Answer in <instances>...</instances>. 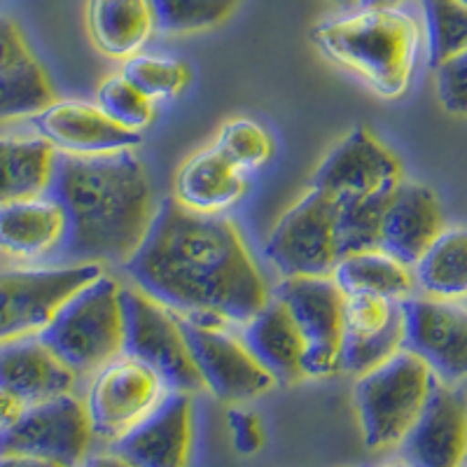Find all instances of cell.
<instances>
[{"label": "cell", "mask_w": 467, "mask_h": 467, "mask_svg": "<svg viewBox=\"0 0 467 467\" xmlns=\"http://www.w3.org/2000/svg\"><path fill=\"white\" fill-rule=\"evenodd\" d=\"M402 456L416 467H462L467 462V402L437 381L423 414L404 437Z\"/></svg>", "instance_id": "cell-17"}, {"label": "cell", "mask_w": 467, "mask_h": 467, "mask_svg": "<svg viewBox=\"0 0 467 467\" xmlns=\"http://www.w3.org/2000/svg\"><path fill=\"white\" fill-rule=\"evenodd\" d=\"M166 395L169 388L160 374L122 353L96 372L87 393L85 404L94 437L117 441L143 423Z\"/></svg>", "instance_id": "cell-11"}, {"label": "cell", "mask_w": 467, "mask_h": 467, "mask_svg": "<svg viewBox=\"0 0 467 467\" xmlns=\"http://www.w3.org/2000/svg\"><path fill=\"white\" fill-rule=\"evenodd\" d=\"M402 308L404 348L423 358L446 386L467 379V306L414 295Z\"/></svg>", "instance_id": "cell-14"}, {"label": "cell", "mask_w": 467, "mask_h": 467, "mask_svg": "<svg viewBox=\"0 0 467 467\" xmlns=\"http://www.w3.org/2000/svg\"><path fill=\"white\" fill-rule=\"evenodd\" d=\"M332 278L344 295H379V297L404 299L416 295L414 266L404 265L383 248L356 250L339 260Z\"/></svg>", "instance_id": "cell-27"}, {"label": "cell", "mask_w": 467, "mask_h": 467, "mask_svg": "<svg viewBox=\"0 0 467 467\" xmlns=\"http://www.w3.org/2000/svg\"><path fill=\"white\" fill-rule=\"evenodd\" d=\"M444 232V213L431 187L402 181L388 197L381 223V248L414 266Z\"/></svg>", "instance_id": "cell-20"}, {"label": "cell", "mask_w": 467, "mask_h": 467, "mask_svg": "<svg viewBox=\"0 0 467 467\" xmlns=\"http://www.w3.org/2000/svg\"><path fill=\"white\" fill-rule=\"evenodd\" d=\"M314 43L339 68L381 99L395 101L414 80L420 52L419 22L395 7H360L314 28Z\"/></svg>", "instance_id": "cell-3"}, {"label": "cell", "mask_w": 467, "mask_h": 467, "mask_svg": "<svg viewBox=\"0 0 467 467\" xmlns=\"http://www.w3.org/2000/svg\"><path fill=\"white\" fill-rule=\"evenodd\" d=\"M335 5L344 7V10H353V7H360L362 0H332Z\"/></svg>", "instance_id": "cell-40"}, {"label": "cell", "mask_w": 467, "mask_h": 467, "mask_svg": "<svg viewBox=\"0 0 467 467\" xmlns=\"http://www.w3.org/2000/svg\"><path fill=\"white\" fill-rule=\"evenodd\" d=\"M416 287L423 297L444 302L467 299V227L444 229L414 265Z\"/></svg>", "instance_id": "cell-28"}, {"label": "cell", "mask_w": 467, "mask_h": 467, "mask_svg": "<svg viewBox=\"0 0 467 467\" xmlns=\"http://www.w3.org/2000/svg\"><path fill=\"white\" fill-rule=\"evenodd\" d=\"M402 181L398 154L372 131L358 127L329 150L311 178V187L337 202H350L388 197Z\"/></svg>", "instance_id": "cell-13"}, {"label": "cell", "mask_w": 467, "mask_h": 467, "mask_svg": "<svg viewBox=\"0 0 467 467\" xmlns=\"http://www.w3.org/2000/svg\"><path fill=\"white\" fill-rule=\"evenodd\" d=\"M54 101L52 80L28 47L22 28L0 16V119L36 117Z\"/></svg>", "instance_id": "cell-21"}, {"label": "cell", "mask_w": 467, "mask_h": 467, "mask_svg": "<svg viewBox=\"0 0 467 467\" xmlns=\"http://www.w3.org/2000/svg\"><path fill=\"white\" fill-rule=\"evenodd\" d=\"M87 28L99 52L127 61L157 28L152 0H87Z\"/></svg>", "instance_id": "cell-25"}, {"label": "cell", "mask_w": 467, "mask_h": 467, "mask_svg": "<svg viewBox=\"0 0 467 467\" xmlns=\"http://www.w3.org/2000/svg\"><path fill=\"white\" fill-rule=\"evenodd\" d=\"M437 386L423 358L409 348L398 350L356 383V409L367 449L381 451L404 441Z\"/></svg>", "instance_id": "cell-5"}, {"label": "cell", "mask_w": 467, "mask_h": 467, "mask_svg": "<svg viewBox=\"0 0 467 467\" xmlns=\"http://www.w3.org/2000/svg\"><path fill=\"white\" fill-rule=\"evenodd\" d=\"M402 0H362L360 7H395L400 5Z\"/></svg>", "instance_id": "cell-39"}, {"label": "cell", "mask_w": 467, "mask_h": 467, "mask_svg": "<svg viewBox=\"0 0 467 467\" xmlns=\"http://www.w3.org/2000/svg\"><path fill=\"white\" fill-rule=\"evenodd\" d=\"M265 253L283 278L332 276L344 257L337 199L311 187L274 224Z\"/></svg>", "instance_id": "cell-6"}, {"label": "cell", "mask_w": 467, "mask_h": 467, "mask_svg": "<svg viewBox=\"0 0 467 467\" xmlns=\"http://www.w3.org/2000/svg\"><path fill=\"white\" fill-rule=\"evenodd\" d=\"M91 420L87 404L73 395L24 407L22 414L0 428V456L47 458L66 467H78L91 446Z\"/></svg>", "instance_id": "cell-9"}, {"label": "cell", "mask_w": 467, "mask_h": 467, "mask_svg": "<svg viewBox=\"0 0 467 467\" xmlns=\"http://www.w3.org/2000/svg\"><path fill=\"white\" fill-rule=\"evenodd\" d=\"M58 150L36 136H0V206L45 197L52 187Z\"/></svg>", "instance_id": "cell-26"}, {"label": "cell", "mask_w": 467, "mask_h": 467, "mask_svg": "<svg viewBox=\"0 0 467 467\" xmlns=\"http://www.w3.org/2000/svg\"><path fill=\"white\" fill-rule=\"evenodd\" d=\"M119 73L139 87L145 96H150L152 101L175 99L185 91V87L192 80L187 64H182L178 58L150 57V54H136V57L127 58Z\"/></svg>", "instance_id": "cell-31"}, {"label": "cell", "mask_w": 467, "mask_h": 467, "mask_svg": "<svg viewBox=\"0 0 467 467\" xmlns=\"http://www.w3.org/2000/svg\"><path fill=\"white\" fill-rule=\"evenodd\" d=\"M0 467H66V465L47 461V458L22 456V453H5V456H0Z\"/></svg>", "instance_id": "cell-37"}, {"label": "cell", "mask_w": 467, "mask_h": 467, "mask_svg": "<svg viewBox=\"0 0 467 467\" xmlns=\"http://www.w3.org/2000/svg\"><path fill=\"white\" fill-rule=\"evenodd\" d=\"M215 148L232 161L234 166H239L244 173L260 169L274 154V143L271 136L262 124L248 117H239V119H229L223 124L215 140Z\"/></svg>", "instance_id": "cell-32"}, {"label": "cell", "mask_w": 467, "mask_h": 467, "mask_svg": "<svg viewBox=\"0 0 467 467\" xmlns=\"http://www.w3.org/2000/svg\"><path fill=\"white\" fill-rule=\"evenodd\" d=\"M437 99L449 115L467 117V52L435 68Z\"/></svg>", "instance_id": "cell-35"}, {"label": "cell", "mask_w": 467, "mask_h": 467, "mask_svg": "<svg viewBox=\"0 0 467 467\" xmlns=\"http://www.w3.org/2000/svg\"><path fill=\"white\" fill-rule=\"evenodd\" d=\"M386 467H416V465H411L409 461H402V462H390V465H386Z\"/></svg>", "instance_id": "cell-41"}, {"label": "cell", "mask_w": 467, "mask_h": 467, "mask_svg": "<svg viewBox=\"0 0 467 467\" xmlns=\"http://www.w3.org/2000/svg\"><path fill=\"white\" fill-rule=\"evenodd\" d=\"M297 323L304 337L306 379L332 377L341 372L346 295L332 276L285 278L274 290Z\"/></svg>", "instance_id": "cell-10"}, {"label": "cell", "mask_w": 467, "mask_h": 467, "mask_svg": "<svg viewBox=\"0 0 467 467\" xmlns=\"http://www.w3.org/2000/svg\"><path fill=\"white\" fill-rule=\"evenodd\" d=\"M82 467H133V465L129 461H124L122 456H117L115 451H110V453H101V456L89 458V461H85V465Z\"/></svg>", "instance_id": "cell-38"}, {"label": "cell", "mask_w": 467, "mask_h": 467, "mask_svg": "<svg viewBox=\"0 0 467 467\" xmlns=\"http://www.w3.org/2000/svg\"><path fill=\"white\" fill-rule=\"evenodd\" d=\"M99 106L129 131L140 133L154 119V101L122 73L112 75L99 87Z\"/></svg>", "instance_id": "cell-34"}, {"label": "cell", "mask_w": 467, "mask_h": 467, "mask_svg": "<svg viewBox=\"0 0 467 467\" xmlns=\"http://www.w3.org/2000/svg\"><path fill=\"white\" fill-rule=\"evenodd\" d=\"M461 3H465V5H467V0H461Z\"/></svg>", "instance_id": "cell-42"}, {"label": "cell", "mask_w": 467, "mask_h": 467, "mask_svg": "<svg viewBox=\"0 0 467 467\" xmlns=\"http://www.w3.org/2000/svg\"><path fill=\"white\" fill-rule=\"evenodd\" d=\"M428 37V58L437 68L467 52V5L461 0H420Z\"/></svg>", "instance_id": "cell-29"}, {"label": "cell", "mask_w": 467, "mask_h": 467, "mask_svg": "<svg viewBox=\"0 0 467 467\" xmlns=\"http://www.w3.org/2000/svg\"><path fill=\"white\" fill-rule=\"evenodd\" d=\"M241 337L276 383L292 386V383L306 379V372H304V356H306L304 337L281 299L271 295L266 306L244 325Z\"/></svg>", "instance_id": "cell-23"}, {"label": "cell", "mask_w": 467, "mask_h": 467, "mask_svg": "<svg viewBox=\"0 0 467 467\" xmlns=\"http://www.w3.org/2000/svg\"><path fill=\"white\" fill-rule=\"evenodd\" d=\"M181 325L203 386L218 400L229 404L248 402L276 386L274 377L253 356L244 337L229 332L227 323L181 318Z\"/></svg>", "instance_id": "cell-12"}, {"label": "cell", "mask_w": 467, "mask_h": 467, "mask_svg": "<svg viewBox=\"0 0 467 467\" xmlns=\"http://www.w3.org/2000/svg\"><path fill=\"white\" fill-rule=\"evenodd\" d=\"M124 269L139 290L181 318L245 325L271 299L236 224L187 211L173 197L157 206Z\"/></svg>", "instance_id": "cell-1"}, {"label": "cell", "mask_w": 467, "mask_h": 467, "mask_svg": "<svg viewBox=\"0 0 467 467\" xmlns=\"http://www.w3.org/2000/svg\"><path fill=\"white\" fill-rule=\"evenodd\" d=\"M40 337L75 374L99 372L124 353V287L101 274L61 304Z\"/></svg>", "instance_id": "cell-4"}, {"label": "cell", "mask_w": 467, "mask_h": 467, "mask_svg": "<svg viewBox=\"0 0 467 467\" xmlns=\"http://www.w3.org/2000/svg\"><path fill=\"white\" fill-rule=\"evenodd\" d=\"M78 374L49 348L40 335L0 344V393L24 407L68 395Z\"/></svg>", "instance_id": "cell-19"}, {"label": "cell", "mask_w": 467, "mask_h": 467, "mask_svg": "<svg viewBox=\"0 0 467 467\" xmlns=\"http://www.w3.org/2000/svg\"><path fill=\"white\" fill-rule=\"evenodd\" d=\"M66 215L49 194L0 206V253L15 260H40L58 253Z\"/></svg>", "instance_id": "cell-24"}, {"label": "cell", "mask_w": 467, "mask_h": 467, "mask_svg": "<svg viewBox=\"0 0 467 467\" xmlns=\"http://www.w3.org/2000/svg\"><path fill=\"white\" fill-rule=\"evenodd\" d=\"M101 274V265L19 266L0 271V344L40 335L61 304Z\"/></svg>", "instance_id": "cell-8"}, {"label": "cell", "mask_w": 467, "mask_h": 467, "mask_svg": "<svg viewBox=\"0 0 467 467\" xmlns=\"http://www.w3.org/2000/svg\"><path fill=\"white\" fill-rule=\"evenodd\" d=\"M402 348V302L379 295H346L341 372L360 377Z\"/></svg>", "instance_id": "cell-15"}, {"label": "cell", "mask_w": 467, "mask_h": 467, "mask_svg": "<svg viewBox=\"0 0 467 467\" xmlns=\"http://www.w3.org/2000/svg\"><path fill=\"white\" fill-rule=\"evenodd\" d=\"M36 133L61 154L75 157H106L133 150L140 143V133L117 124L99 103L54 101L33 117Z\"/></svg>", "instance_id": "cell-16"}, {"label": "cell", "mask_w": 467, "mask_h": 467, "mask_svg": "<svg viewBox=\"0 0 467 467\" xmlns=\"http://www.w3.org/2000/svg\"><path fill=\"white\" fill-rule=\"evenodd\" d=\"M248 192V173L213 148L197 150L181 164L173 178V199L199 215H223Z\"/></svg>", "instance_id": "cell-22"}, {"label": "cell", "mask_w": 467, "mask_h": 467, "mask_svg": "<svg viewBox=\"0 0 467 467\" xmlns=\"http://www.w3.org/2000/svg\"><path fill=\"white\" fill-rule=\"evenodd\" d=\"M124 353L160 374L169 393L192 395L206 388L181 318L171 308L139 287H124Z\"/></svg>", "instance_id": "cell-7"}, {"label": "cell", "mask_w": 467, "mask_h": 467, "mask_svg": "<svg viewBox=\"0 0 467 467\" xmlns=\"http://www.w3.org/2000/svg\"><path fill=\"white\" fill-rule=\"evenodd\" d=\"M47 194L66 215L58 255L68 265L124 266L143 245L157 213L148 169L131 150L106 157L58 152Z\"/></svg>", "instance_id": "cell-2"}, {"label": "cell", "mask_w": 467, "mask_h": 467, "mask_svg": "<svg viewBox=\"0 0 467 467\" xmlns=\"http://www.w3.org/2000/svg\"><path fill=\"white\" fill-rule=\"evenodd\" d=\"M388 197L337 202L339 203L341 255H348L356 250L381 248V223Z\"/></svg>", "instance_id": "cell-33"}, {"label": "cell", "mask_w": 467, "mask_h": 467, "mask_svg": "<svg viewBox=\"0 0 467 467\" xmlns=\"http://www.w3.org/2000/svg\"><path fill=\"white\" fill-rule=\"evenodd\" d=\"M241 0H152L157 31L169 36L202 33L227 22Z\"/></svg>", "instance_id": "cell-30"}, {"label": "cell", "mask_w": 467, "mask_h": 467, "mask_svg": "<svg viewBox=\"0 0 467 467\" xmlns=\"http://www.w3.org/2000/svg\"><path fill=\"white\" fill-rule=\"evenodd\" d=\"M229 432H232L234 449L241 456H255L265 449L266 444V431L260 416L253 409L232 407L227 414Z\"/></svg>", "instance_id": "cell-36"}, {"label": "cell", "mask_w": 467, "mask_h": 467, "mask_svg": "<svg viewBox=\"0 0 467 467\" xmlns=\"http://www.w3.org/2000/svg\"><path fill=\"white\" fill-rule=\"evenodd\" d=\"M112 451L133 467H187L192 456V400L169 393L152 414L112 441Z\"/></svg>", "instance_id": "cell-18"}]
</instances>
